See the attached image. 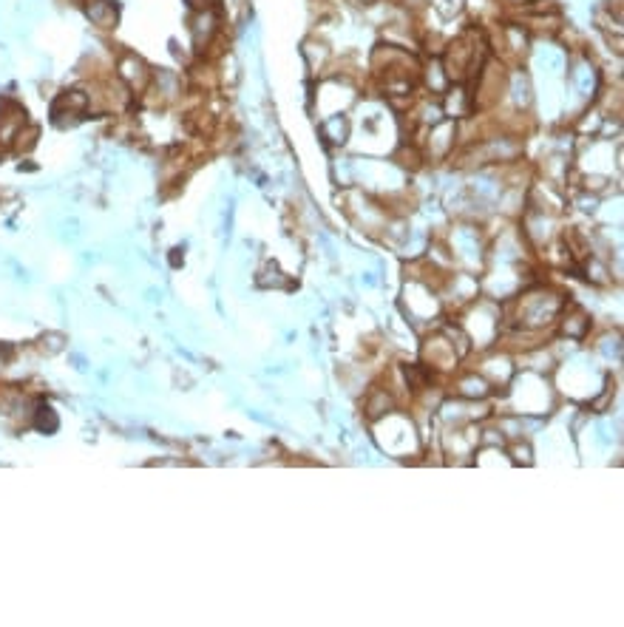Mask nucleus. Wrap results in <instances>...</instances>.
<instances>
[{
	"instance_id": "1",
	"label": "nucleus",
	"mask_w": 624,
	"mask_h": 627,
	"mask_svg": "<svg viewBox=\"0 0 624 627\" xmlns=\"http://www.w3.org/2000/svg\"><path fill=\"white\" fill-rule=\"evenodd\" d=\"M400 307H403L406 324L415 327L417 332L434 330V327L446 318V307H443L440 290L420 279H406Z\"/></svg>"
},
{
	"instance_id": "2",
	"label": "nucleus",
	"mask_w": 624,
	"mask_h": 627,
	"mask_svg": "<svg viewBox=\"0 0 624 627\" xmlns=\"http://www.w3.org/2000/svg\"><path fill=\"white\" fill-rule=\"evenodd\" d=\"M420 151H423V157L429 165H440V162H449L454 157V151H457V120H449V117H443L440 122H434L429 125L423 134H420Z\"/></svg>"
},
{
	"instance_id": "3",
	"label": "nucleus",
	"mask_w": 624,
	"mask_h": 627,
	"mask_svg": "<svg viewBox=\"0 0 624 627\" xmlns=\"http://www.w3.org/2000/svg\"><path fill=\"white\" fill-rule=\"evenodd\" d=\"M593 327H596L593 324V315L579 301L568 298L565 307H562V313L556 318L554 335L556 338H565V341H573V344H585V341H590V335H593Z\"/></svg>"
},
{
	"instance_id": "4",
	"label": "nucleus",
	"mask_w": 624,
	"mask_h": 627,
	"mask_svg": "<svg viewBox=\"0 0 624 627\" xmlns=\"http://www.w3.org/2000/svg\"><path fill=\"white\" fill-rule=\"evenodd\" d=\"M151 66L134 52H122L117 57V71L114 77L120 80L122 86L128 88L131 94H145V88L151 86Z\"/></svg>"
},
{
	"instance_id": "5",
	"label": "nucleus",
	"mask_w": 624,
	"mask_h": 627,
	"mask_svg": "<svg viewBox=\"0 0 624 627\" xmlns=\"http://www.w3.org/2000/svg\"><path fill=\"white\" fill-rule=\"evenodd\" d=\"M400 409L398 392L392 389V384H375L366 389L364 395V418L366 423H375V420L386 418L389 412Z\"/></svg>"
},
{
	"instance_id": "6",
	"label": "nucleus",
	"mask_w": 624,
	"mask_h": 627,
	"mask_svg": "<svg viewBox=\"0 0 624 627\" xmlns=\"http://www.w3.org/2000/svg\"><path fill=\"white\" fill-rule=\"evenodd\" d=\"M318 134L327 148L332 151H344L352 142V117L349 114H335L327 120H318Z\"/></svg>"
},
{
	"instance_id": "7",
	"label": "nucleus",
	"mask_w": 624,
	"mask_h": 627,
	"mask_svg": "<svg viewBox=\"0 0 624 627\" xmlns=\"http://www.w3.org/2000/svg\"><path fill=\"white\" fill-rule=\"evenodd\" d=\"M191 40H193V49L202 54L208 52L210 46H213V40L219 37V18H216V12H213V6L205 9V12H193L191 18Z\"/></svg>"
},
{
	"instance_id": "8",
	"label": "nucleus",
	"mask_w": 624,
	"mask_h": 627,
	"mask_svg": "<svg viewBox=\"0 0 624 627\" xmlns=\"http://www.w3.org/2000/svg\"><path fill=\"white\" fill-rule=\"evenodd\" d=\"M301 54H304V60H307V66L315 77L330 74L332 66H335V52L330 49V43L321 40V37H307L304 46H301Z\"/></svg>"
},
{
	"instance_id": "9",
	"label": "nucleus",
	"mask_w": 624,
	"mask_h": 627,
	"mask_svg": "<svg viewBox=\"0 0 624 627\" xmlns=\"http://www.w3.org/2000/svg\"><path fill=\"white\" fill-rule=\"evenodd\" d=\"M86 3V15L91 20V26L97 29H117V20H120V6L117 0H83Z\"/></svg>"
},
{
	"instance_id": "10",
	"label": "nucleus",
	"mask_w": 624,
	"mask_h": 627,
	"mask_svg": "<svg viewBox=\"0 0 624 627\" xmlns=\"http://www.w3.org/2000/svg\"><path fill=\"white\" fill-rule=\"evenodd\" d=\"M590 347L596 349V352H602L605 358H616V361H622V332L619 330H605L602 335H593V344Z\"/></svg>"
},
{
	"instance_id": "11",
	"label": "nucleus",
	"mask_w": 624,
	"mask_h": 627,
	"mask_svg": "<svg viewBox=\"0 0 624 627\" xmlns=\"http://www.w3.org/2000/svg\"><path fill=\"white\" fill-rule=\"evenodd\" d=\"M35 426H37V429H40V432H46V435H52V432H57L60 420H57V415H54L52 406H37Z\"/></svg>"
},
{
	"instance_id": "12",
	"label": "nucleus",
	"mask_w": 624,
	"mask_h": 627,
	"mask_svg": "<svg viewBox=\"0 0 624 627\" xmlns=\"http://www.w3.org/2000/svg\"><path fill=\"white\" fill-rule=\"evenodd\" d=\"M349 3H352L355 9H361V12H364V9H369V6H372V3H378V0H349Z\"/></svg>"
}]
</instances>
